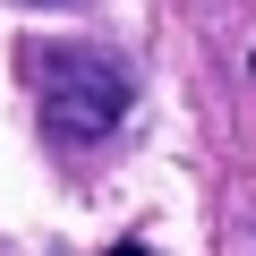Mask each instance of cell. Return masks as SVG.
<instances>
[{
    "mask_svg": "<svg viewBox=\"0 0 256 256\" xmlns=\"http://www.w3.org/2000/svg\"><path fill=\"white\" fill-rule=\"evenodd\" d=\"M26 77H34V120H43V137L86 154L102 146L111 128L128 120V102H137V86H128V68L94 43H43L26 52Z\"/></svg>",
    "mask_w": 256,
    "mask_h": 256,
    "instance_id": "6da1fadb",
    "label": "cell"
},
{
    "mask_svg": "<svg viewBox=\"0 0 256 256\" xmlns=\"http://www.w3.org/2000/svg\"><path fill=\"white\" fill-rule=\"evenodd\" d=\"M111 256H154V248H137V239H120V248H111Z\"/></svg>",
    "mask_w": 256,
    "mask_h": 256,
    "instance_id": "7a4b0ae2",
    "label": "cell"
}]
</instances>
